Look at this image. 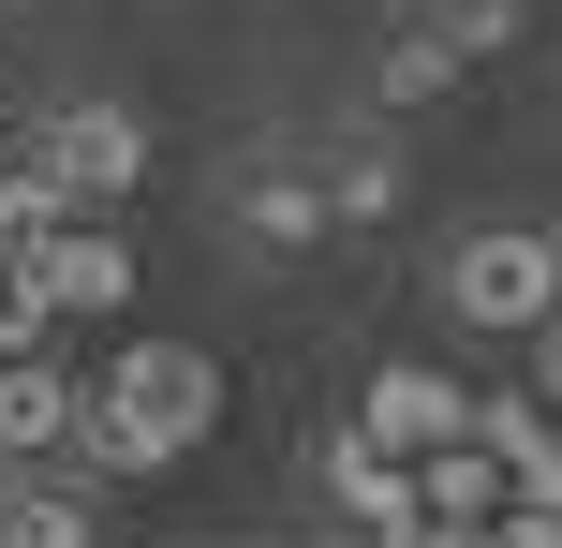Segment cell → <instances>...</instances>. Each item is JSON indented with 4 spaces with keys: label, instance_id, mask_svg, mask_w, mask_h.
<instances>
[{
    "label": "cell",
    "instance_id": "5b68a950",
    "mask_svg": "<svg viewBox=\"0 0 562 548\" xmlns=\"http://www.w3.org/2000/svg\"><path fill=\"white\" fill-rule=\"evenodd\" d=\"M311 178H326V237H385L400 208H415V164H400V134H385V119H370V134H340Z\"/></svg>",
    "mask_w": 562,
    "mask_h": 548
},
{
    "label": "cell",
    "instance_id": "9c48e42d",
    "mask_svg": "<svg viewBox=\"0 0 562 548\" xmlns=\"http://www.w3.org/2000/svg\"><path fill=\"white\" fill-rule=\"evenodd\" d=\"M237 237H252V253H311V237H326V178L311 164H252L237 178Z\"/></svg>",
    "mask_w": 562,
    "mask_h": 548
},
{
    "label": "cell",
    "instance_id": "ba28073f",
    "mask_svg": "<svg viewBox=\"0 0 562 548\" xmlns=\"http://www.w3.org/2000/svg\"><path fill=\"white\" fill-rule=\"evenodd\" d=\"M45 445H75V371H45V342L0 356V460H45Z\"/></svg>",
    "mask_w": 562,
    "mask_h": 548
},
{
    "label": "cell",
    "instance_id": "8fae6325",
    "mask_svg": "<svg viewBox=\"0 0 562 548\" xmlns=\"http://www.w3.org/2000/svg\"><path fill=\"white\" fill-rule=\"evenodd\" d=\"M0 548H89V490H75V474L0 460Z\"/></svg>",
    "mask_w": 562,
    "mask_h": 548
},
{
    "label": "cell",
    "instance_id": "6da1fadb",
    "mask_svg": "<svg viewBox=\"0 0 562 548\" xmlns=\"http://www.w3.org/2000/svg\"><path fill=\"white\" fill-rule=\"evenodd\" d=\"M207 430H223V356L207 342H119L75 385V460L89 474H178Z\"/></svg>",
    "mask_w": 562,
    "mask_h": 548
},
{
    "label": "cell",
    "instance_id": "5bb4252c",
    "mask_svg": "<svg viewBox=\"0 0 562 548\" xmlns=\"http://www.w3.org/2000/svg\"><path fill=\"white\" fill-rule=\"evenodd\" d=\"M45 326H59V312H45V297H30V267H0V356H30V342H45Z\"/></svg>",
    "mask_w": 562,
    "mask_h": 548
},
{
    "label": "cell",
    "instance_id": "52a82bcc",
    "mask_svg": "<svg viewBox=\"0 0 562 548\" xmlns=\"http://www.w3.org/2000/svg\"><path fill=\"white\" fill-rule=\"evenodd\" d=\"M459 75H474V59H459V30H445V15H400V30H385V59H370V119H415V104H445Z\"/></svg>",
    "mask_w": 562,
    "mask_h": 548
},
{
    "label": "cell",
    "instance_id": "8992f818",
    "mask_svg": "<svg viewBox=\"0 0 562 548\" xmlns=\"http://www.w3.org/2000/svg\"><path fill=\"white\" fill-rule=\"evenodd\" d=\"M459 401H474L459 371H429V356H400V371H370V385H356V430L385 445V460H415V445H445V430H459Z\"/></svg>",
    "mask_w": 562,
    "mask_h": 548
},
{
    "label": "cell",
    "instance_id": "277c9868",
    "mask_svg": "<svg viewBox=\"0 0 562 548\" xmlns=\"http://www.w3.org/2000/svg\"><path fill=\"white\" fill-rule=\"evenodd\" d=\"M15 267H30L45 312H134V223H104V208H59Z\"/></svg>",
    "mask_w": 562,
    "mask_h": 548
},
{
    "label": "cell",
    "instance_id": "3957f363",
    "mask_svg": "<svg viewBox=\"0 0 562 548\" xmlns=\"http://www.w3.org/2000/svg\"><path fill=\"white\" fill-rule=\"evenodd\" d=\"M30 164L59 178V208H119V193H148V119L104 104V89H59L30 119Z\"/></svg>",
    "mask_w": 562,
    "mask_h": 548
},
{
    "label": "cell",
    "instance_id": "30bf717a",
    "mask_svg": "<svg viewBox=\"0 0 562 548\" xmlns=\"http://www.w3.org/2000/svg\"><path fill=\"white\" fill-rule=\"evenodd\" d=\"M326 490H340V519H370V534H415V460H385L370 430H340V445H326Z\"/></svg>",
    "mask_w": 562,
    "mask_h": 548
},
{
    "label": "cell",
    "instance_id": "7c38bea8",
    "mask_svg": "<svg viewBox=\"0 0 562 548\" xmlns=\"http://www.w3.org/2000/svg\"><path fill=\"white\" fill-rule=\"evenodd\" d=\"M45 223H59V178H45V164L15 148V164H0V267H15V253H30Z\"/></svg>",
    "mask_w": 562,
    "mask_h": 548
},
{
    "label": "cell",
    "instance_id": "4fadbf2b",
    "mask_svg": "<svg viewBox=\"0 0 562 548\" xmlns=\"http://www.w3.org/2000/svg\"><path fill=\"white\" fill-rule=\"evenodd\" d=\"M429 15L459 30V59H504L518 45V0H429Z\"/></svg>",
    "mask_w": 562,
    "mask_h": 548
},
{
    "label": "cell",
    "instance_id": "7a4b0ae2",
    "mask_svg": "<svg viewBox=\"0 0 562 548\" xmlns=\"http://www.w3.org/2000/svg\"><path fill=\"white\" fill-rule=\"evenodd\" d=\"M445 297L474 326H504V342H533V326L562 312V237L548 223H474V237H445Z\"/></svg>",
    "mask_w": 562,
    "mask_h": 548
},
{
    "label": "cell",
    "instance_id": "9a60e30c",
    "mask_svg": "<svg viewBox=\"0 0 562 548\" xmlns=\"http://www.w3.org/2000/svg\"><path fill=\"white\" fill-rule=\"evenodd\" d=\"M0 15H30V0H0Z\"/></svg>",
    "mask_w": 562,
    "mask_h": 548
}]
</instances>
